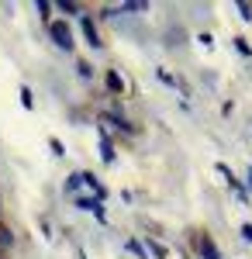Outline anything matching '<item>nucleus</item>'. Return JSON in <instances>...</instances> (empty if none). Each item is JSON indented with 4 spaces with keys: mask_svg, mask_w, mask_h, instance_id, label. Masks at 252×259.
I'll return each mask as SVG.
<instances>
[{
    "mask_svg": "<svg viewBox=\"0 0 252 259\" xmlns=\"http://www.w3.org/2000/svg\"><path fill=\"white\" fill-rule=\"evenodd\" d=\"M76 187H83V173H73V177L66 180V190H76Z\"/></svg>",
    "mask_w": 252,
    "mask_h": 259,
    "instance_id": "6e6552de",
    "label": "nucleus"
},
{
    "mask_svg": "<svg viewBox=\"0 0 252 259\" xmlns=\"http://www.w3.org/2000/svg\"><path fill=\"white\" fill-rule=\"evenodd\" d=\"M76 207H79V211H90V214H97V218H104V207H100V200H97V197H79V200H76Z\"/></svg>",
    "mask_w": 252,
    "mask_h": 259,
    "instance_id": "7ed1b4c3",
    "label": "nucleus"
},
{
    "mask_svg": "<svg viewBox=\"0 0 252 259\" xmlns=\"http://www.w3.org/2000/svg\"><path fill=\"white\" fill-rule=\"evenodd\" d=\"M21 100H24V107H31V104H35V100H31V90H28V87L21 90Z\"/></svg>",
    "mask_w": 252,
    "mask_h": 259,
    "instance_id": "4468645a",
    "label": "nucleus"
},
{
    "mask_svg": "<svg viewBox=\"0 0 252 259\" xmlns=\"http://www.w3.org/2000/svg\"><path fill=\"white\" fill-rule=\"evenodd\" d=\"M242 239L252 242V225H242Z\"/></svg>",
    "mask_w": 252,
    "mask_h": 259,
    "instance_id": "dca6fc26",
    "label": "nucleus"
},
{
    "mask_svg": "<svg viewBox=\"0 0 252 259\" xmlns=\"http://www.w3.org/2000/svg\"><path fill=\"white\" fill-rule=\"evenodd\" d=\"M83 259H87V256H83Z\"/></svg>",
    "mask_w": 252,
    "mask_h": 259,
    "instance_id": "f3484780",
    "label": "nucleus"
},
{
    "mask_svg": "<svg viewBox=\"0 0 252 259\" xmlns=\"http://www.w3.org/2000/svg\"><path fill=\"white\" fill-rule=\"evenodd\" d=\"M56 7H59V11H66V14H79V7H76V4H69V0H56Z\"/></svg>",
    "mask_w": 252,
    "mask_h": 259,
    "instance_id": "0eeeda50",
    "label": "nucleus"
},
{
    "mask_svg": "<svg viewBox=\"0 0 252 259\" xmlns=\"http://www.w3.org/2000/svg\"><path fill=\"white\" fill-rule=\"evenodd\" d=\"M128 249H132V252H135L138 259H149V256H145V245H142V242H135V239H132V242H128Z\"/></svg>",
    "mask_w": 252,
    "mask_h": 259,
    "instance_id": "1a4fd4ad",
    "label": "nucleus"
},
{
    "mask_svg": "<svg viewBox=\"0 0 252 259\" xmlns=\"http://www.w3.org/2000/svg\"><path fill=\"white\" fill-rule=\"evenodd\" d=\"M83 35H87V41H90V45H94V49H100V45H104V41H100V35H97V28H94V21L87 18V14H83Z\"/></svg>",
    "mask_w": 252,
    "mask_h": 259,
    "instance_id": "f03ea898",
    "label": "nucleus"
},
{
    "mask_svg": "<svg viewBox=\"0 0 252 259\" xmlns=\"http://www.w3.org/2000/svg\"><path fill=\"white\" fill-rule=\"evenodd\" d=\"M107 87H111V90H117V94H121V90H124V80H121V76H117L114 69H111V73H107Z\"/></svg>",
    "mask_w": 252,
    "mask_h": 259,
    "instance_id": "423d86ee",
    "label": "nucleus"
},
{
    "mask_svg": "<svg viewBox=\"0 0 252 259\" xmlns=\"http://www.w3.org/2000/svg\"><path fill=\"white\" fill-rule=\"evenodd\" d=\"M76 73L83 76V80H90V76H94V66H90V62H79V66H76Z\"/></svg>",
    "mask_w": 252,
    "mask_h": 259,
    "instance_id": "9d476101",
    "label": "nucleus"
},
{
    "mask_svg": "<svg viewBox=\"0 0 252 259\" xmlns=\"http://www.w3.org/2000/svg\"><path fill=\"white\" fill-rule=\"evenodd\" d=\"M235 49H238V52H242V56H249V52H252L249 45H245V38H235Z\"/></svg>",
    "mask_w": 252,
    "mask_h": 259,
    "instance_id": "ddd939ff",
    "label": "nucleus"
},
{
    "mask_svg": "<svg viewBox=\"0 0 252 259\" xmlns=\"http://www.w3.org/2000/svg\"><path fill=\"white\" fill-rule=\"evenodd\" d=\"M149 249H152V256H155V259H166V249H162L159 242H149Z\"/></svg>",
    "mask_w": 252,
    "mask_h": 259,
    "instance_id": "f8f14e48",
    "label": "nucleus"
},
{
    "mask_svg": "<svg viewBox=\"0 0 252 259\" xmlns=\"http://www.w3.org/2000/svg\"><path fill=\"white\" fill-rule=\"evenodd\" d=\"M238 11H242V18H245V21H252V7H249V4H238Z\"/></svg>",
    "mask_w": 252,
    "mask_h": 259,
    "instance_id": "2eb2a0df",
    "label": "nucleus"
},
{
    "mask_svg": "<svg viewBox=\"0 0 252 259\" xmlns=\"http://www.w3.org/2000/svg\"><path fill=\"white\" fill-rule=\"evenodd\" d=\"M100 159H104V162H114V145H111V139H107V135L100 139Z\"/></svg>",
    "mask_w": 252,
    "mask_h": 259,
    "instance_id": "39448f33",
    "label": "nucleus"
},
{
    "mask_svg": "<svg viewBox=\"0 0 252 259\" xmlns=\"http://www.w3.org/2000/svg\"><path fill=\"white\" fill-rule=\"evenodd\" d=\"M11 232H7V228H4V225H0V249H11Z\"/></svg>",
    "mask_w": 252,
    "mask_h": 259,
    "instance_id": "9b49d317",
    "label": "nucleus"
},
{
    "mask_svg": "<svg viewBox=\"0 0 252 259\" xmlns=\"http://www.w3.org/2000/svg\"><path fill=\"white\" fill-rule=\"evenodd\" d=\"M197 245H200L204 259H221V256H218V249H214V242L207 239V235H200V239H197Z\"/></svg>",
    "mask_w": 252,
    "mask_h": 259,
    "instance_id": "20e7f679",
    "label": "nucleus"
},
{
    "mask_svg": "<svg viewBox=\"0 0 252 259\" xmlns=\"http://www.w3.org/2000/svg\"><path fill=\"white\" fill-rule=\"evenodd\" d=\"M52 41H56L62 52H69V49H73V31H69V24H66V21H52Z\"/></svg>",
    "mask_w": 252,
    "mask_h": 259,
    "instance_id": "f257e3e1",
    "label": "nucleus"
}]
</instances>
